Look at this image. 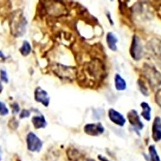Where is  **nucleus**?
<instances>
[{
  "label": "nucleus",
  "mask_w": 161,
  "mask_h": 161,
  "mask_svg": "<svg viewBox=\"0 0 161 161\" xmlns=\"http://www.w3.org/2000/svg\"><path fill=\"white\" fill-rule=\"evenodd\" d=\"M143 48L139 37L135 35L133 37L130 52L131 57L135 60H139L142 56Z\"/></svg>",
  "instance_id": "f03ea898"
},
{
  "label": "nucleus",
  "mask_w": 161,
  "mask_h": 161,
  "mask_svg": "<svg viewBox=\"0 0 161 161\" xmlns=\"http://www.w3.org/2000/svg\"><path fill=\"white\" fill-rule=\"evenodd\" d=\"M87 161H95V160H93V159H88Z\"/></svg>",
  "instance_id": "5701e85b"
},
{
  "label": "nucleus",
  "mask_w": 161,
  "mask_h": 161,
  "mask_svg": "<svg viewBox=\"0 0 161 161\" xmlns=\"http://www.w3.org/2000/svg\"><path fill=\"white\" fill-rule=\"evenodd\" d=\"M98 159H99L100 161H110V160H109L108 158H107L106 157L102 156L101 155H98Z\"/></svg>",
  "instance_id": "aec40b11"
},
{
  "label": "nucleus",
  "mask_w": 161,
  "mask_h": 161,
  "mask_svg": "<svg viewBox=\"0 0 161 161\" xmlns=\"http://www.w3.org/2000/svg\"><path fill=\"white\" fill-rule=\"evenodd\" d=\"M84 131L88 136L97 137L102 135L104 132V128L101 123H90L84 126Z\"/></svg>",
  "instance_id": "7ed1b4c3"
},
{
  "label": "nucleus",
  "mask_w": 161,
  "mask_h": 161,
  "mask_svg": "<svg viewBox=\"0 0 161 161\" xmlns=\"http://www.w3.org/2000/svg\"><path fill=\"white\" fill-rule=\"evenodd\" d=\"M141 106L142 109V112L141 113V116L146 120L147 121H150L151 120V107L150 105L146 102H142L141 104Z\"/></svg>",
  "instance_id": "9b49d317"
},
{
  "label": "nucleus",
  "mask_w": 161,
  "mask_h": 161,
  "mask_svg": "<svg viewBox=\"0 0 161 161\" xmlns=\"http://www.w3.org/2000/svg\"><path fill=\"white\" fill-rule=\"evenodd\" d=\"M0 58L2 59H5V56L2 51H0Z\"/></svg>",
  "instance_id": "412c9836"
},
{
  "label": "nucleus",
  "mask_w": 161,
  "mask_h": 161,
  "mask_svg": "<svg viewBox=\"0 0 161 161\" xmlns=\"http://www.w3.org/2000/svg\"><path fill=\"white\" fill-rule=\"evenodd\" d=\"M149 158L150 161H160V157L154 145H151L148 147Z\"/></svg>",
  "instance_id": "ddd939ff"
},
{
  "label": "nucleus",
  "mask_w": 161,
  "mask_h": 161,
  "mask_svg": "<svg viewBox=\"0 0 161 161\" xmlns=\"http://www.w3.org/2000/svg\"><path fill=\"white\" fill-rule=\"evenodd\" d=\"M66 155L67 157H68V158L70 161H79L80 157H81V154L75 148L68 149L66 152Z\"/></svg>",
  "instance_id": "f8f14e48"
},
{
  "label": "nucleus",
  "mask_w": 161,
  "mask_h": 161,
  "mask_svg": "<svg viewBox=\"0 0 161 161\" xmlns=\"http://www.w3.org/2000/svg\"><path fill=\"white\" fill-rule=\"evenodd\" d=\"M108 117L113 123L119 126H123L126 123V119L123 115L113 108L108 110Z\"/></svg>",
  "instance_id": "423d86ee"
},
{
  "label": "nucleus",
  "mask_w": 161,
  "mask_h": 161,
  "mask_svg": "<svg viewBox=\"0 0 161 161\" xmlns=\"http://www.w3.org/2000/svg\"><path fill=\"white\" fill-rule=\"evenodd\" d=\"M2 160V157H1V152H0V161Z\"/></svg>",
  "instance_id": "b1692460"
},
{
  "label": "nucleus",
  "mask_w": 161,
  "mask_h": 161,
  "mask_svg": "<svg viewBox=\"0 0 161 161\" xmlns=\"http://www.w3.org/2000/svg\"><path fill=\"white\" fill-rule=\"evenodd\" d=\"M3 89V87L2 85V83H0V93H2V92Z\"/></svg>",
  "instance_id": "4be33fe9"
},
{
  "label": "nucleus",
  "mask_w": 161,
  "mask_h": 161,
  "mask_svg": "<svg viewBox=\"0 0 161 161\" xmlns=\"http://www.w3.org/2000/svg\"><path fill=\"white\" fill-rule=\"evenodd\" d=\"M32 125L36 129L45 128L47 126V122L43 115H36L32 119Z\"/></svg>",
  "instance_id": "6e6552de"
},
{
  "label": "nucleus",
  "mask_w": 161,
  "mask_h": 161,
  "mask_svg": "<svg viewBox=\"0 0 161 161\" xmlns=\"http://www.w3.org/2000/svg\"><path fill=\"white\" fill-rule=\"evenodd\" d=\"M26 144L29 151L32 152H39L43 147V142L35 133L30 132L26 136Z\"/></svg>",
  "instance_id": "f257e3e1"
},
{
  "label": "nucleus",
  "mask_w": 161,
  "mask_h": 161,
  "mask_svg": "<svg viewBox=\"0 0 161 161\" xmlns=\"http://www.w3.org/2000/svg\"><path fill=\"white\" fill-rule=\"evenodd\" d=\"M152 138L158 142L161 141V118L158 116L154 119L152 125Z\"/></svg>",
  "instance_id": "0eeeda50"
},
{
  "label": "nucleus",
  "mask_w": 161,
  "mask_h": 161,
  "mask_svg": "<svg viewBox=\"0 0 161 161\" xmlns=\"http://www.w3.org/2000/svg\"><path fill=\"white\" fill-rule=\"evenodd\" d=\"M0 79H1L2 81H3L5 83H8V78L7 76V73L5 70H0Z\"/></svg>",
  "instance_id": "dca6fc26"
},
{
  "label": "nucleus",
  "mask_w": 161,
  "mask_h": 161,
  "mask_svg": "<svg viewBox=\"0 0 161 161\" xmlns=\"http://www.w3.org/2000/svg\"><path fill=\"white\" fill-rule=\"evenodd\" d=\"M32 50L31 44L29 43V42L27 41H24L23 43V45L21 47L19 48V52L21 53V55L23 56H27L29 55V53H31Z\"/></svg>",
  "instance_id": "4468645a"
},
{
  "label": "nucleus",
  "mask_w": 161,
  "mask_h": 161,
  "mask_svg": "<svg viewBox=\"0 0 161 161\" xmlns=\"http://www.w3.org/2000/svg\"><path fill=\"white\" fill-rule=\"evenodd\" d=\"M18 125H19V123L18 122V120L15 119V118H13L10 121H9V123H8V126L13 129V130H15L16 128H18Z\"/></svg>",
  "instance_id": "a211bd4d"
},
{
  "label": "nucleus",
  "mask_w": 161,
  "mask_h": 161,
  "mask_svg": "<svg viewBox=\"0 0 161 161\" xmlns=\"http://www.w3.org/2000/svg\"><path fill=\"white\" fill-rule=\"evenodd\" d=\"M118 39L112 32H108L106 35V43L108 48L112 51H117V43Z\"/></svg>",
  "instance_id": "1a4fd4ad"
},
{
  "label": "nucleus",
  "mask_w": 161,
  "mask_h": 161,
  "mask_svg": "<svg viewBox=\"0 0 161 161\" xmlns=\"http://www.w3.org/2000/svg\"><path fill=\"white\" fill-rule=\"evenodd\" d=\"M128 119L130 124L137 130H141L144 128V125L141 122L140 117L136 110H132L128 114Z\"/></svg>",
  "instance_id": "39448f33"
},
{
  "label": "nucleus",
  "mask_w": 161,
  "mask_h": 161,
  "mask_svg": "<svg viewBox=\"0 0 161 161\" xmlns=\"http://www.w3.org/2000/svg\"><path fill=\"white\" fill-rule=\"evenodd\" d=\"M34 99L37 102L42 103L44 106L48 107L50 104V98L48 96V92L42 88L37 87L34 91Z\"/></svg>",
  "instance_id": "20e7f679"
},
{
  "label": "nucleus",
  "mask_w": 161,
  "mask_h": 161,
  "mask_svg": "<svg viewBox=\"0 0 161 161\" xmlns=\"http://www.w3.org/2000/svg\"><path fill=\"white\" fill-rule=\"evenodd\" d=\"M11 108H12V114L14 115L18 114L20 111V107L17 103H14L13 104H12Z\"/></svg>",
  "instance_id": "f3484780"
},
{
  "label": "nucleus",
  "mask_w": 161,
  "mask_h": 161,
  "mask_svg": "<svg viewBox=\"0 0 161 161\" xmlns=\"http://www.w3.org/2000/svg\"><path fill=\"white\" fill-rule=\"evenodd\" d=\"M9 114V110L5 104L0 101V115L5 116Z\"/></svg>",
  "instance_id": "2eb2a0df"
},
{
  "label": "nucleus",
  "mask_w": 161,
  "mask_h": 161,
  "mask_svg": "<svg viewBox=\"0 0 161 161\" xmlns=\"http://www.w3.org/2000/svg\"><path fill=\"white\" fill-rule=\"evenodd\" d=\"M31 114V113L29 110L23 109L19 115V118L21 119H25L26 117H29Z\"/></svg>",
  "instance_id": "6ab92c4d"
},
{
  "label": "nucleus",
  "mask_w": 161,
  "mask_h": 161,
  "mask_svg": "<svg viewBox=\"0 0 161 161\" xmlns=\"http://www.w3.org/2000/svg\"><path fill=\"white\" fill-rule=\"evenodd\" d=\"M115 86L118 91H124L126 89V83L125 80L119 74H116L115 76Z\"/></svg>",
  "instance_id": "9d476101"
}]
</instances>
